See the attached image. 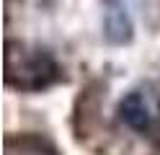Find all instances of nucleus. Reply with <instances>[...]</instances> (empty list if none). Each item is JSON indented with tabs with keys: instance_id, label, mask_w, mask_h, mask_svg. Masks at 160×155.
Listing matches in <instances>:
<instances>
[{
	"instance_id": "nucleus-1",
	"label": "nucleus",
	"mask_w": 160,
	"mask_h": 155,
	"mask_svg": "<svg viewBox=\"0 0 160 155\" xmlns=\"http://www.w3.org/2000/svg\"><path fill=\"white\" fill-rule=\"evenodd\" d=\"M5 65H8V83L18 85V88H26V90L47 88L59 78L57 62L47 52H39V49L18 54V62L8 57Z\"/></svg>"
},
{
	"instance_id": "nucleus-2",
	"label": "nucleus",
	"mask_w": 160,
	"mask_h": 155,
	"mask_svg": "<svg viewBox=\"0 0 160 155\" xmlns=\"http://www.w3.org/2000/svg\"><path fill=\"white\" fill-rule=\"evenodd\" d=\"M119 116H122V121L129 129L147 132V129H152L158 114H155V103H152V98H150L147 93L132 90L129 96H124L122 103H119Z\"/></svg>"
},
{
	"instance_id": "nucleus-3",
	"label": "nucleus",
	"mask_w": 160,
	"mask_h": 155,
	"mask_svg": "<svg viewBox=\"0 0 160 155\" xmlns=\"http://www.w3.org/2000/svg\"><path fill=\"white\" fill-rule=\"evenodd\" d=\"M129 18L122 8H111L106 13V36L111 39V41H127L129 39Z\"/></svg>"
}]
</instances>
